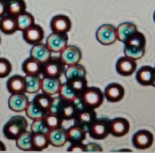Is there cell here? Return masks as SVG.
Wrapping results in <instances>:
<instances>
[{
    "instance_id": "6da1fadb",
    "label": "cell",
    "mask_w": 155,
    "mask_h": 153,
    "mask_svg": "<svg viewBox=\"0 0 155 153\" xmlns=\"http://www.w3.org/2000/svg\"><path fill=\"white\" fill-rule=\"evenodd\" d=\"M28 122L25 117L15 115L12 117L3 127V133L7 139L15 140L21 133L27 130Z\"/></svg>"
},
{
    "instance_id": "7a4b0ae2",
    "label": "cell",
    "mask_w": 155,
    "mask_h": 153,
    "mask_svg": "<svg viewBox=\"0 0 155 153\" xmlns=\"http://www.w3.org/2000/svg\"><path fill=\"white\" fill-rule=\"evenodd\" d=\"M104 95L101 89L95 86H87L80 95L81 105L89 108L96 109L103 104Z\"/></svg>"
},
{
    "instance_id": "3957f363",
    "label": "cell",
    "mask_w": 155,
    "mask_h": 153,
    "mask_svg": "<svg viewBox=\"0 0 155 153\" xmlns=\"http://www.w3.org/2000/svg\"><path fill=\"white\" fill-rule=\"evenodd\" d=\"M109 122L110 120L107 118H97L89 127L88 133L89 136L94 139L101 140L108 136L110 134L109 129Z\"/></svg>"
},
{
    "instance_id": "277c9868",
    "label": "cell",
    "mask_w": 155,
    "mask_h": 153,
    "mask_svg": "<svg viewBox=\"0 0 155 153\" xmlns=\"http://www.w3.org/2000/svg\"><path fill=\"white\" fill-rule=\"evenodd\" d=\"M65 65L60 58L51 57L48 62L42 65V74L44 77L60 78L64 74Z\"/></svg>"
},
{
    "instance_id": "5b68a950",
    "label": "cell",
    "mask_w": 155,
    "mask_h": 153,
    "mask_svg": "<svg viewBox=\"0 0 155 153\" xmlns=\"http://www.w3.org/2000/svg\"><path fill=\"white\" fill-rule=\"evenodd\" d=\"M95 37L98 42L101 45H112L117 40L116 27L110 24H102L97 30Z\"/></svg>"
},
{
    "instance_id": "8992f818",
    "label": "cell",
    "mask_w": 155,
    "mask_h": 153,
    "mask_svg": "<svg viewBox=\"0 0 155 153\" xmlns=\"http://www.w3.org/2000/svg\"><path fill=\"white\" fill-rule=\"evenodd\" d=\"M45 44L51 52L60 53L68 45V36L67 33L52 32L47 37Z\"/></svg>"
},
{
    "instance_id": "52a82bcc",
    "label": "cell",
    "mask_w": 155,
    "mask_h": 153,
    "mask_svg": "<svg viewBox=\"0 0 155 153\" xmlns=\"http://www.w3.org/2000/svg\"><path fill=\"white\" fill-rule=\"evenodd\" d=\"M132 142L135 148L137 149H148L152 146L154 142V136L149 130H140L134 133Z\"/></svg>"
},
{
    "instance_id": "ba28073f",
    "label": "cell",
    "mask_w": 155,
    "mask_h": 153,
    "mask_svg": "<svg viewBox=\"0 0 155 153\" xmlns=\"http://www.w3.org/2000/svg\"><path fill=\"white\" fill-rule=\"evenodd\" d=\"M60 59L65 66L80 63L82 59V52L76 45H67L60 52Z\"/></svg>"
},
{
    "instance_id": "9c48e42d",
    "label": "cell",
    "mask_w": 155,
    "mask_h": 153,
    "mask_svg": "<svg viewBox=\"0 0 155 153\" xmlns=\"http://www.w3.org/2000/svg\"><path fill=\"white\" fill-rule=\"evenodd\" d=\"M76 115L74 120L75 124L82 126L84 128L89 127L97 119V114L95 109L89 108L82 105Z\"/></svg>"
},
{
    "instance_id": "30bf717a",
    "label": "cell",
    "mask_w": 155,
    "mask_h": 153,
    "mask_svg": "<svg viewBox=\"0 0 155 153\" xmlns=\"http://www.w3.org/2000/svg\"><path fill=\"white\" fill-rule=\"evenodd\" d=\"M110 134L115 137H122L129 133L130 129V122L124 118H115L109 122Z\"/></svg>"
},
{
    "instance_id": "8fae6325",
    "label": "cell",
    "mask_w": 155,
    "mask_h": 153,
    "mask_svg": "<svg viewBox=\"0 0 155 153\" xmlns=\"http://www.w3.org/2000/svg\"><path fill=\"white\" fill-rule=\"evenodd\" d=\"M137 68V63L136 61L124 55L117 61L116 63V71L120 75L124 77H129L131 76Z\"/></svg>"
},
{
    "instance_id": "7c38bea8",
    "label": "cell",
    "mask_w": 155,
    "mask_h": 153,
    "mask_svg": "<svg viewBox=\"0 0 155 153\" xmlns=\"http://www.w3.org/2000/svg\"><path fill=\"white\" fill-rule=\"evenodd\" d=\"M44 30L39 24H33L27 29L23 31V38L27 43L34 45L42 42L44 39Z\"/></svg>"
},
{
    "instance_id": "4fadbf2b",
    "label": "cell",
    "mask_w": 155,
    "mask_h": 153,
    "mask_svg": "<svg viewBox=\"0 0 155 153\" xmlns=\"http://www.w3.org/2000/svg\"><path fill=\"white\" fill-rule=\"evenodd\" d=\"M125 89L118 83H111L104 89V98L110 102H118L124 98Z\"/></svg>"
},
{
    "instance_id": "5bb4252c",
    "label": "cell",
    "mask_w": 155,
    "mask_h": 153,
    "mask_svg": "<svg viewBox=\"0 0 155 153\" xmlns=\"http://www.w3.org/2000/svg\"><path fill=\"white\" fill-rule=\"evenodd\" d=\"M72 23L71 19L67 15H55L51 20L50 27L52 32L56 33H67L71 30Z\"/></svg>"
},
{
    "instance_id": "9a60e30c",
    "label": "cell",
    "mask_w": 155,
    "mask_h": 153,
    "mask_svg": "<svg viewBox=\"0 0 155 153\" xmlns=\"http://www.w3.org/2000/svg\"><path fill=\"white\" fill-rule=\"evenodd\" d=\"M29 102L25 92L12 93L8 98V107L15 112H22L25 111Z\"/></svg>"
},
{
    "instance_id": "2e32d148",
    "label": "cell",
    "mask_w": 155,
    "mask_h": 153,
    "mask_svg": "<svg viewBox=\"0 0 155 153\" xmlns=\"http://www.w3.org/2000/svg\"><path fill=\"white\" fill-rule=\"evenodd\" d=\"M49 145L54 147H62L68 142L67 132L62 127L51 129L47 133Z\"/></svg>"
},
{
    "instance_id": "e0dca14e",
    "label": "cell",
    "mask_w": 155,
    "mask_h": 153,
    "mask_svg": "<svg viewBox=\"0 0 155 153\" xmlns=\"http://www.w3.org/2000/svg\"><path fill=\"white\" fill-rule=\"evenodd\" d=\"M51 52L48 48L46 44L42 43V42L33 45L30 49V57L36 59L42 64L48 62L51 58Z\"/></svg>"
},
{
    "instance_id": "ac0fdd59",
    "label": "cell",
    "mask_w": 155,
    "mask_h": 153,
    "mask_svg": "<svg viewBox=\"0 0 155 153\" xmlns=\"http://www.w3.org/2000/svg\"><path fill=\"white\" fill-rule=\"evenodd\" d=\"M61 85L60 78L52 77H42L41 83V90L43 93L49 95H57Z\"/></svg>"
},
{
    "instance_id": "d6986e66",
    "label": "cell",
    "mask_w": 155,
    "mask_h": 153,
    "mask_svg": "<svg viewBox=\"0 0 155 153\" xmlns=\"http://www.w3.org/2000/svg\"><path fill=\"white\" fill-rule=\"evenodd\" d=\"M68 142L71 143L83 142L86 138V130L82 126L75 124L66 130Z\"/></svg>"
},
{
    "instance_id": "ffe728a7",
    "label": "cell",
    "mask_w": 155,
    "mask_h": 153,
    "mask_svg": "<svg viewBox=\"0 0 155 153\" xmlns=\"http://www.w3.org/2000/svg\"><path fill=\"white\" fill-rule=\"evenodd\" d=\"M42 65L40 62L30 56L23 62L22 70L26 75H40L42 74Z\"/></svg>"
},
{
    "instance_id": "44dd1931",
    "label": "cell",
    "mask_w": 155,
    "mask_h": 153,
    "mask_svg": "<svg viewBox=\"0 0 155 153\" xmlns=\"http://www.w3.org/2000/svg\"><path fill=\"white\" fill-rule=\"evenodd\" d=\"M0 30L5 34H12L18 30L16 17L5 14L0 18Z\"/></svg>"
},
{
    "instance_id": "7402d4cb",
    "label": "cell",
    "mask_w": 155,
    "mask_h": 153,
    "mask_svg": "<svg viewBox=\"0 0 155 153\" xmlns=\"http://www.w3.org/2000/svg\"><path fill=\"white\" fill-rule=\"evenodd\" d=\"M6 87L8 91L12 93L25 92V80L21 75H13L7 80Z\"/></svg>"
},
{
    "instance_id": "603a6c76",
    "label": "cell",
    "mask_w": 155,
    "mask_h": 153,
    "mask_svg": "<svg viewBox=\"0 0 155 153\" xmlns=\"http://www.w3.org/2000/svg\"><path fill=\"white\" fill-rule=\"evenodd\" d=\"M137 27L132 22H124L116 27V33L117 40L121 41L124 43L127 39L133 33L137 31Z\"/></svg>"
},
{
    "instance_id": "cb8c5ba5",
    "label": "cell",
    "mask_w": 155,
    "mask_h": 153,
    "mask_svg": "<svg viewBox=\"0 0 155 153\" xmlns=\"http://www.w3.org/2000/svg\"><path fill=\"white\" fill-rule=\"evenodd\" d=\"M154 68L148 65L139 68L136 73V80L142 86H151L154 76Z\"/></svg>"
},
{
    "instance_id": "d4e9b609",
    "label": "cell",
    "mask_w": 155,
    "mask_h": 153,
    "mask_svg": "<svg viewBox=\"0 0 155 153\" xmlns=\"http://www.w3.org/2000/svg\"><path fill=\"white\" fill-rule=\"evenodd\" d=\"M6 14L17 17L26 12L27 5L24 0H5Z\"/></svg>"
},
{
    "instance_id": "484cf974",
    "label": "cell",
    "mask_w": 155,
    "mask_h": 153,
    "mask_svg": "<svg viewBox=\"0 0 155 153\" xmlns=\"http://www.w3.org/2000/svg\"><path fill=\"white\" fill-rule=\"evenodd\" d=\"M58 95L67 102H75L79 101L80 95L74 91L68 82L61 83Z\"/></svg>"
},
{
    "instance_id": "4316f807",
    "label": "cell",
    "mask_w": 155,
    "mask_h": 153,
    "mask_svg": "<svg viewBox=\"0 0 155 153\" xmlns=\"http://www.w3.org/2000/svg\"><path fill=\"white\" fill-rule=\"evenodd\" d=\"M33 133L31 131L26 130L21 133L16 139V145L19 149L24 151H30L33 150Z\"/></svg>"
},
{
    "instance_id": "83f0119b",
    "label": "cell",
    "mask_w": 155,
    "mask_h": 153,
    "mask_svg": "<svg viewBox=\"0 0 155 153\" xmlns=\"http://www.w3.org/2000/svg\"><path fill=\"white\" fill-rule=\"evenodd\" d=\"M25 80V93H36L41 89L42 78L39 75H26Z\"/></svg>"
},
{
    "instance_id": "f1b7e54d",
    "label": "cell",
    "mask_w": 155,
    "mask_h": 153,
    "mask_svg": "<svg viewBox=\"0 0 155 153\" xmlns=\"http://www.w3.org/2000/svg\"><path fill=\"white\" fill-rule=\"evenodd\" d=\"M64 75L66 81L79 77H86V70L83 65L78 63L67 67L65 68Z\"/></svg>"
},
{
    "instance_id": "f546056e",
    "label": "cell",
    "mask_w": 155,
    "mask_h": 153,
    "mask_svg": "<svg viewBox=\"0 0 155 153\" xmlns=\"http://www.w3.org/2000/svg\"><path fill=\"white\" fill-rule=\"evenodd\" d=\"M124 45L136 48H145L146 38L143 33L137 30L126 40Z\"/></svg>"
},
{
    "instance_id": "4dcf8cb0",
    "label": "cell",
    "mask_w": 155,
    "mask_h": 153,
    "mask_svg": "<svg viewBox=\"0 0 155 153\" xmlns=\"http://www.w3.org/2000/svg\"><path fill=\"white\" fill-rule=\"evenodd\" d=\"M33 150L40 151L49 145L47 133H33Z\"/></svg>"
},
{
    "instance_id": "1f68e13d",
    "label": "cell",
    "mask_w": 155,
    "mask_h": 153,
    "mask_svg": "<svg viewBox=\"0 0 155 153\" xmlns=\"http://www.w3.org/2000/svg\"><path fill=\"white\" fill-rule=\"evenodd\" d=\"M79 101H75V102H66L64 105L63 109H62L61 116L63 118L64 121H71V120L74 119L77 111L79 110L78 104Z\"/></svg>"
},
{
    "instance_id": "d6a6232c",
    "label": "cell",
    "mask_w": 155,
    "mask_h": 153,
    "mask_svg": "<svg viewBox=\"0 0 155 153\" xmlns=\"http://www.w3.org/2000/svg\"><path fill=\"white\" fill-rule=\"evenodd\" d=\"M17 24H18V30L24 31L26 29L35 24L34 17L30 13L27 12H23L22 14L16 17Z\"/></svg>"
},
{
    "instance_id": "836d02e7",
    "label": "cell",
    "mask_w": 155,
    "mask_h": 153,
    "mask_svg": "<svg viewBox=\"0 0 155 153\" xmlns=\"http://www.w3.org/2000/svg\"><path fill=\"white\" fill-rule=\"evenodd\" d=\"M24 111L26 112V115H27V118L33 120H33L44 118L45 114L47 113L46 111L42 110L40 107H39L33 101H31L29 102L28 105Z\"/></svg>"
},
{
    "instance_id": "e575fe53",
    "label": "cell",
    "mask_w": 155,
    "mask_h": 153,
    "mask_svg": "<svg viewBox=\"0 0 155 153\" xmlns=\"http://www.w3.org/2000/svg\"><path fill=\"white\" fill-rule=\"evenodd\" d=\"M43 119L49 130L61 127L64 121L63 118L60 115L51 113V112H47L44 116Z\"/></svg>"
},
{
    "instance_id": "d590c367",
    "label": "cell",
    "mask_w": 155,
    "mask_h": 153,
    "mask_svg": "<svg viewBox=\"0 0 155 153\" xmlns=\"http://www.w3.org/2000/svg\"><path fill=\"white\" fill-rule=\"evenodd\" d=\"M51 100H52V96L51 95H47V94L42 92V93L37 94L33 98V101L39 107H40L42 110L48 112L50 108V106H51Z\"/></svg>"
},
{
    "instance_id": "8d00e7d4",
    "label": "cell",
    "mask_w": 155,
    "mask_h": 153,
    "mask_svg": "<svg viewBox=\"0 0 155 153\" xmlns=\"http://www.w3.org/2000/svg\"><path fill=\"white\" fill-rule=\"evenodd\" d=\"M124 54L125 56L136 61L142 58L145 53V48H136L124 45Z\"/></svg>"
},
{
    "instance_id": "74e56055",
    "label": "cell",
    "mask_w": 155,
    "mask_h": 153,
    "mask_svg": "<svg viewBox=\"0 0 155 153\" xmlns=\"http://www.w3.org/2000/svg\"><path fill=\"white\" fill-rule=\"evenodd\" d=\"M67 82L69 83L70 86L74 89V91H75L79 95H80V94L84 91V89L88 86V82L86 77L73 79V80H68V81Z\"/></svg>"
},
{
    "instance_id": "f35d334b",
    "label": "cell",
    "mask_w": 155,
    "mask_h": 153,
    "mask_svg": "<svg viewBox=\"0 0 155 153\" xmlns=\"http://www.w3.org/2000/svg\"><path fill=\"white\" fill-rule=\"evenodd\" d=\"M32 133H48L49 129L47 127L43 118L33 120L30 127Z\"/></svg>"
},
{
    "instance_id": "ab89813d",
    "label": "cell",
    "mask_w": 155,
    "mask_h": 153,
    "mask_svg": "<svg viewBox=\"0 0 155 153\" xmlns=\"http://www.w3.org/2000/svg\"><path fill=\"white\" fill-rule=\"evenodd\" d=\"M67 101H65L64 100L62 99L59 95H58V96H55V97H52L51 106H50V108L48 112L56 114V115H58L61 116L62 109H63L64 105V104Z\"/></svg>"
},
{
    "instance_id": "60d3db41",
    "label": "cell",
    "mask_w": 155,
    "mask_h": 153,
    "mask_svg": "<svg viewBox=\"0 0 155 153\" xmlns=\"http://www.w3.org/2000/svg\"><path fill=\"white\" fill-rule=\"evenodd\" d=\"M12 66L11 62L5 58H0V78L8 77L11 74Z\"/></svg>"
},
{
    "instance_id": "b9f144b4",
    "label": "cell",
    "mask_w": 155,
    "mask_h": 153,
    "mask_svg": "<svg viewBox=\"0 0 155 153\" xmlns=\"http://www.w3.org/2000/svg\"><path fill=\"white\" fill-rule=\"evenodd\" d=\"M67 151L68 152H86V145L83 143V142H74L71 143V145L68 148Z\"/></svg>"
},
{
    "instance_id": "7bdbcfd3",
    "label": "cell",
    "mask_w": 155,
    "mask_h": 153,
    "mask_svg": "<svg viewBox=\"0 0 155 153\" xmlns=\"http://www.w3.org/2000/svg\"><path fill=\"white\" fill-rule=\"evenodd\" d=\"M102 147L95 142H89L86 144V152H101Z\"/></svg>"
},
{
    "instance_id": "ee69618b",
    "label": "cell",
    "mask_w": 155,
    "mask_h": 153,
    "mask_svg": "<svg viewBox=\"0 0 155 153\" xmlns=\"http://www.w3.org/2000/svg\"><path fill=\"white\" fill-rule=\"evenodd\" d=\"M6 14V5L3 0H0V18Z\"/></svg>"
},
{
    "instance_id": "f6af8a7d",
    "label": "cell",
    "mask_w": 155,
    "mask_h": 153,
    "mask_svg": "<svg viewBox=\"0 0 155 153\" xmlns=\"http://www.w3.org/2000/svg\"><path fill=\"white\" fill-rule=\"evenodd\" d=\"M6 151V146L5 145V144L0 140V151Z\"/></svg>"
},
{
    "instance_id": "bcb514c9",
    "label": "cell",
    "mask_w": 155,
    "mask_h": 153,
    "mask_svg": "<svg viewBox=\"0 0 155 153\" xmlns=\"http://www.w3.org/2000/svg\"><path fill=\"white\" fill-rule=\"evenodd\" d=\"M151 86H154V87H155V68H154V76H153V79H152V81H151Z\"/></svg>"
},
{
    "instance_id": "7dc6e473",
    "label": "cell",
    "mask_w": 155,
    "mask_h": 153,
    "mask_svg": "<svg viewBox=\"0 0 155 153\" xmlns=\"http://www.w3.org/2000/svg\"><path fill=\"white\" fill-rule=\"evenodd\" d=\"M153 18H154V22H155V12H154V16H153Z\"/></svg>"
},
{
    "instance_id": "c3c4849f",
    "label": "cell",
    "mask_w": 155,
    "mask_h": 153,
    "mask_svg": "<svg viewBox=\"0 0 155 153\" xmlns=\"http://www.w3.org/2000/svg\"><path fill=\"white\" fill-rule=\"evenodd\" d=\"M0 43H1V37H0Z\"/></svg>"
},
{
    "instance_id": "681fc988",
    "label": "cell",
    "mask_w": 155,
    "mask_h": 153,
    "mask_svg": "<svg viewBox=\"0 0 155 153\" xmlns=\"http://www.w3.org/2000/svg\"><path fill=\"white\" fill-rule=\"evenodd\" d=\"M3 1H4V2H5V0H3Z\"/></svg>"
}]
</instances>
